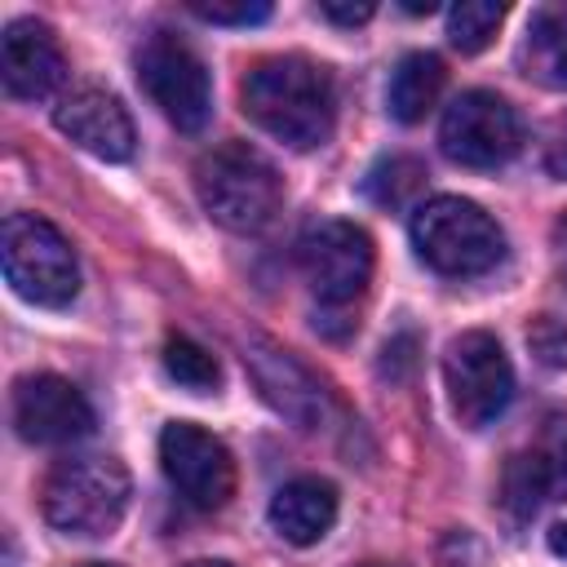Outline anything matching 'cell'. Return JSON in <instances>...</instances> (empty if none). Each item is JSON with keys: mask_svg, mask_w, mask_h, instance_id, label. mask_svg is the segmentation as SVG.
I'll list each match as a JSON object with an SVG mask.
<instances>
[{"mask_svg": "<svg viewBox=\"0 0 567 567\" xmlns=\"http://www.w3.org/2000/svg\"><path fill=\"white\" fill-rule=\"evenodd\" d=\"M239 97H244V111L292 151H315L332 137V124H337L332 75L301 53L261 58L244 75Z\"/></svg>", "mask_w": 567, "mask_h": 567, "instance_id": "cell-1", "label": "cell"}, {"mask_svg": "<svg viewBox=\"0 0 567 567\" xmlns=\"http://www.w3.org/2000/svg\"><path fill=\"white\" fill-rule=\"evenodd\" d=\"M195 190L204 213L235 235L266 230L284 208V182L275 164L248 142H226L204 151L195 164Z\"/></svg>", "mask_w": 567, "mask_h": 567, "instance_id": "cell-2", "label": "cell"}, {"mask_svg": "<svg viewBox=\"0 0 567 567\" xmlns=\"http://www.w3.org/2000/svg\"><path fill=\"white\" fill-rule=\"evenodd\" d=\"M40 505L62 536H111L128 509V470L115 456H66L49 470Z\"/></svg>", "mask_w": 567, "mask_h": 567, "instance_id": "cell-3", "label": "cell"}, {"mask_svg": "<svg viewBox=\"0 0 567 567\" xmlns=\"http://www.w3.org/2000/svg\"><path fill=\"white\" fill-rule=\"evenodd\" d=\"M412 244H416V252L430 270L452 275V279L483 275L505 252L501 226L474 199H461V195L425 199L412 213Z\"/></svg>", "mask_w": 567, "mask_h": 567, "instance_id": "cell-4", "label": "cell"}, {"mask_svg": "<svg viewBox=\"0 0 567 567\" xmlns=\"http://www.w3.org/2000/svg\"><path fill=\"white\" fill-rule=\"evenodd\" d=\"M0 261H4V279L13 284V292L27 297L31 306L58 310V306H71V297L80 292V266H75L66 235L35 213L4 217Z\"/></svg>", "mask_w": 567, "mask_h": 567, "instance_id": "cell-5", "label": "cell"}, {"mask_svg": "<svg viewBox=\"0 0 567 567\" xmlns=\"http://www.w3.org/2000/svg\"><path fill=\"white\" fill-rule=\"evenodd\" d=\"M301 275L328 315H346L372 284V235L354 221H319L297 244Z\"/></svg>", "mask_w": 567, "mask_h": 567, "instance_id": "cell-6", "label": "cell"}, {"mask_svg": "<svg viewBox=\"0 0 567 567\" xmlns=\"http://www.w3.org/2000/svg\"><path fill=\"white\" fill-rule=\"evenodd\" d=\"M137 84L164 111V120L177 124L182 133H199L213 115L208 71H204L199 53L173 31H155L137 49Z\"/></svg>", "mask_w": 567, "mask_h": 567, "instance_id": "cell-7", "label": "cell"}, {"mask_svg": "<svg viewBox=\"0 0 567 567\" xmlns=\"http://www.w3.org/2000/svg\"><path fill=\"white\" fill-rule=\"evenodd\" d=\"M439 146L461 168H501L523 146V120L501 93L470 89L443 111Z\"/></svg>", "mask_w": 567, "mask_h": 567, "instance_id": "cell-8", "label": "cell"}, {"mask_svg": "<svg viewBox=\"0 0 567 567\" xmlns=\"http://www.w3.org/2000/svg\"><path fill=\"white\" fill-rule=\"evenodd\" d=\"M443 381L452 412L470 430L496 421L514 394V368L492 332H461L443 354Z\"/></svg>", "mask_w": 567, "mask_h": 567, "instance_id": "cell-9", "label": "cell"}, {"mask_svg": "<svg viewBox=\"0 0 567 567\" xmlns=\"http://www.w3.org/2000/svg\"><path fill=\"white\" fill-rule=\"evenodd\" d=\"M159 465L168 474V483L177 487V496L195 509H221L235 496V456L230 447L190 425V421H173L159 434Z\"/></svg>", "mask_w": 567, "mask_h": 567, "instance_id": "cell-10", "label": "cell"}, {"mask_svg": "<svg viewBox=\"0 0 567 567\" xmlns=\"http://www.w3.org/2000/svg\"><path fill=\"white\" fill-rule=\"evenodd\" d=\"M244 363H248L261 399L279 416H288L297 430H323L328 425L337 403H332L328 385L292 350H284V346H275L266 337H248L244 341Z\"/></svg>", "mask_w": 567, "mask_h": 567, "instance_id": "cell-11", "label": "cell"}, {"mask_svg": "<svg viewBox=\"0 0 567 567\" xmlns=\"http://www.w3.org/2000/svg\"><path fill=\"white\" fill-rule=\"evenodd\" d=\"M13 425L27 443H75L93 430V408L66 377L31 372L13 385Z\"/></svg>", "mask_w": 567, "mask_h": 567, "instance_id": "cell-12", "label": "cell"}, {"mask_svg": "<svg viewBox=\"0 0 567 567\" xmlns=\"http://www.w3.org/2000/svg\"><path fill=\"white\" fill-rule=\"evenodd\" d=\"M501 483H505V505L514 514H536L545 501L567 496V412L545 416L532 447L509 456Z\"/></svg>", "mask_w": 567, "mask_h": 567, "instance_id": "cell-13", "label": "cell"}, {"mask_svg": "<svg viewBox=\"0 0 567 567\" xmlns=\"http://www.w3.org/2000/svg\"><path fill=\"white\" fill-rule=\"evenodd\" d=\"M0 75L9 97L40 102L66 80V58L49 22L40 18H13L0 35Z\"/></svg>", "mask_w": 567, "mask_h": 567, "instance_id": "cell-14", "label": "cell"}, {"mask_svg": "<svg viewBox=\"0 0 567 567\" xmlns=\"http://www.w3.org/2000/svg\"><path fill=\"white\" fill-rule=\"evenodd\" d=\"M53 124L80 151H89L97 159H111V164L128 159L133 155V142H137L124 102L115 93H106V89H75V93H66L58 102V111H53Z\"/></svg>", "mask_w": 567, "mask_h": 567, "instance_id": "cell-15", "label": "cell"}, {"mask_svg": "<svg viewBox=\"0 0 567 567\" xmlns=\"http://www.w3.org/2000/svg\"><path fill=\"white\" fill-rule=\"evenodd\" d=\"M270 523L288 545H315L337 523V487L328 478H292L270 501Z\"/></svg>", "mask_w": 567, "mask_h": 567, "instance_id": "cell-16", "label": "cell"}, {"mask_svg": "<svg viewBox=\"0 0 567 567\" xmlns=\"http://www.w3.org/2000/svg\"><path fill=\"white\" fill-rule=\"evenodd\" d=\"M518 66L545 89H567V4H536L518 44Z\"/></svg>", "mask_w": 567, "mask_h": 567, "instance_id": "cell-17", "label": "cell"}, {"mask_svg": "<svg viewBox=\"0 0 567 567\" xmlns=\"http://www.w3.org/2000/svg\"><path fill=\"white\" fill-rule=\"evenodd\" d=\"M443 62L434 53H408L399 58V66L390 71V89H385V102H390V115L399 124H416L434 111L439 93H443Z\"/></svg>", "mask_w": 567, "mask_h": 567, "instance_id": "cell-18", "label": "cell"}, {"mask_svg": "<svg viewBox=\"0 0 567 567\" xmlns=\"http://www.w3.org/2000/svg\"><path fill=\"white\" fill-rule=\"evenodd\" d=\"M363 190L372 204L381 208H408L421 190H425V164L412 159V155H381L368 177H363Z\"/></svg>", "mask_w": 567, "mask_h": 567, "instance_id": "cell-19", "label": "cell"}, {"mask_svg": "<svg viewBox=\"0 0 567 567\" xmlns=\"http://www.w3.org/2000/svg\"><path fill=\"white\" fill-rule=\"evenodd\" d=\"M501 22H505V4H496V0H461L447 9V35L461 53L487 49Z\"/></svg>", "mask_w": 567, "mask_h": 567, "instance_id": "cell-20", "label": "cell"}, {"mask_svg": "<svg viewBox=\"0 0 567 567\" xmlns=\"http://www.w3.org/2000/svg\"><path fill=\"white\" fill-rule=\"evenodd\" d=\"M164 368H168V377H173L177 385H186V390H213V385L221 381L217 359H213L199 341H190V337H168V341H164Z\"/></svg>", "mask_w": 567, "mask_h": 567, "instance_id": "cell-21", "label": "cell"}, {"mask_svg": "<svg viewBox=\"0 0 567 567\" xmlns=\"http://www.w3.org/2000/svg\"><path fill=\"white\" fill-rule=\"evenodd\" d=\"M527 346L536 354V363L545 368H567V323L554 315H536L527 323Z\"/></svg>", "mask_w": 567, "mask_h": 567, "instance_id": "cell-22", "label": "cell"}, {"mask_svg": "<svg viewBox=\"0 0 567 567\" xmlns=\"http://www.w3.org/2000/svg\"><path fill=\"white\" fill-rule=\"evenodd\" d=\"M190 13L195 18H204V22H217V27H252V22H266L270 18V4L266 0H239V4H190Z\"/></svg>", "mask_w": 567, "mask_h": 567, "instance_id": "cell-23", "label": "cell"}, {"mask_svg": "<svg viewBox=\"0 0 567 567\" xmlns=\"http://www.w3.org/2000/svg\"><path fill=\"white\" fill-rule=\"evenodd\" d=\"M443 567H487L483 545H478L470 532H452V536L443 540Z\"/></svg>", "mask_w": 567, "mask_h": 567, "instance_id": "cell-24", "label": "cell"}, {"mask_svg": "<svg viewBox=\"0 0 567 567\" xmlns=\"http://www.w3.org/2000/svg\"><path fill=\"white\" fill-rule=\"evenodd\" d=\"M319 13L332 18V22H341V27H359V22L372 18V4H368V0H363V4H337V0H323Z\"/></svg>", "mask_w": 567, "mask_h": 567, "instance_id": "cell-25", "label": "cell"}, {"mask_svg": "<svg viewBox=\"0 0 567 567\" xmlns=\"http://www.w3.org/2000/svg\"><path fill=\"white\" fill-rule=\"evenodd\" d=\"M545 168L554 173V177H563L567 182V120L549 133V146H545Z\"/></svg>", "mask_w": 567, "mask_h": 567, "instance_id": "cell-26", "label": "cell"}, {"mask_svg": "<svg viewBox=\"0 0 567 567\" xmlns=\"http://www.w3.org/2000/svg\"><path fill=\"white\" fill-rule=\"evenodd\" d=\"M549 549H554L558 558H567V523H558V527L549 532Z\"/></svg>", "mask_w": 567, "mask_h": 567, "instance_id": "cell-27", "label": "cell"}, {"mask_svg": "<svg viewBox=\"0 0 567 567\" xmlns=\"http://www.w3.org/2000/svg\"><path fill=\"white\" fill-rule=\"evenodd\" d=\"M554 235H558V252H563V275H567V217L558 221V230H554Z\"/></svg>", "mask_w": 567, "mask_h": 567, "instance_id": "cell-28", "label": "cell"}, {"mask_svg": "<svg viewBox=\"0 0 567 567\" xmlns=\"http://www.w3.org/2000/svg\"><path fill=\"white\" fill-rule=\"evenodd\" d=\"M186 567H230V563H213V558H199V563H186Z\"/></svg>", "mask_w": 567, "mask_h": 567, "instance_id": "cell-29", "label": "cell"}, {"mask_svg": "<svg viewBox=\"0 0 567 567\" xmlns=\"http://www.w3.org/2000/svg\"><path fill=\"white\" fill-rule=\"evenodd\" d=\"M80 567H115V563H80Z\"/></svg>", "mask_w": 567, "mask_h": 567, "instance_id": "cell-30", "label": "cell"}, {"mask_svg": "<svg viewBox=\"0 0 567 567\" xmlns=\"http://www.w3.org/2000/svg\"><path fill=\"white\" fill-rule=\"evenodd\" d=\"M363 567H381V563H363Z\"/></svg>", "mask_w": 567, "mask_h": 567, "instance_id": "cell-31", "label": "cell"}]
</instances>
